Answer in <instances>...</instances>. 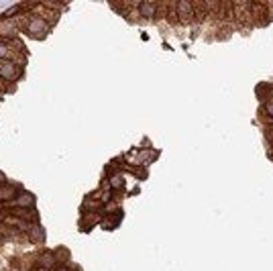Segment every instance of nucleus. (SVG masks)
<instances>
[{
	"label": "nucleus",
	"instance_id": "obj_7",
	"mask_svg": "<svg viewBox=\"0 0 273 271\" xmlns=\"http://www.w3.org/2000/svg\"><path fill=\"white\" fill-rule=\"evenodd\" d=\"M27 237H29V241L33 243V245H43L45 243V230L41 224H29V230H27Z\"/></svg>",
	"mask_w": 273,
	"mask_h": 271
},
{
	"label": "nucleus",
	"instance_id": "obj_15",
	"mask_svg": "<svg viewBox=\"0 0 273 271\" xmlns=\"http://www.w3.org/2000/svg\"><path fill=\"white\" fill-rule=\"evenodd\" d=\"M2 184H8V182H6V175H4L2 171H0V186H2Z\"/></svg>",
	"mask_w": 273,
	"mask_h": 271
},
{
	"label": "nucleus",
	"instance_id": "obj_18",
	"mask_svg": "<svg viewBox=\"0 0 273 271\" xmlns=\"http://www.w3.org/2000/svg\"><path fill=\"white\" fill-rule=\"evenodd\" d=\"M2 239H4V237H2V235H0V241H2Z\"/></svg>",
	"mask_w": 273,
	"mask_h": 271
},
{
	"label": "nucleus",
	"instance_id": "obj_13",
	"mask_svg": "<svg viewBox=\"0 0 273 271\" xmlns=\"http://www.w3.org/2000/svg\"><path fill=\"white\" fill-rule=\"evenodd\" d=\"M263 112L273 120V100H269L267 104H263Z\"/></svg>",
	"mask_w": 273,
	"mask_h": 271
},
{
	"label": "nucleus",
	"instance_id": "obj_4",
	"mask_svg": "<svg viewBox=\"0 0 273 271\" xmlns=\"http://www.w3.org/2000/svg\"><path fill=\"white\" fill-rule=\"evenodd\" d=\"M19 194H21L19 186H12V184H2V186H0V202H2V204L15 202Z\"/></svg>",
	"mask_w": 273,
	"mask_h": 271
},
{
	"label": "nucleus",
	"instance_id": "obj_11",
	"mask_svg": "<svg viewBox=\"0 0 273 271\" xmlns=\"http://www.w3.org/2000/svg\"><path fill=\"white\" fill-rule=\"evenodd\" d=\"M108 184H110L112 192H114V190H122V188H125V178H122L120 171H114L110 178H108Z\"/></svg>",
	"mask_w": 273,
	"mask_h": 271
},
{
	"label": "nucleus",
	"instance_id": "obj_17",
	"mask_svg": "<svg viewBox=\"0 0 273 271\" xmlns=\"http://www.w3.org/2000/svg\"><path fill=\"white\" fill-rule=\"evenodd\" d=\"M35 271H51V269H45V267H39V265H37V267H35Z\"/></svg>",
	"mask_w": 273,
	"mask_h": 271
},
{
	"label": "nucleus",
	"instance_id": "obj_8",
	"mask_svg": "<svg viewBox=\"0 0 273 271\" xmlns=\"http://www.w3.org/2000/svg\"><path fill=\"white\" fill-rule=\"evenodd\" d=\"M39 267H45V269H55L57 267V259H55V251H43L39 255Z\"/></svg>",
	"mask_w": 273,
	"mask_h": 271
},
{
	"label": "nucleus",
	"instance_id": "obj_14",
	"mask_svg": "<svg viewBox=\"0 0 273 271\" xmlns=\"http://www.w3.org/2000/svg\"><path fill=\"white\" fill-rule=\"evenodd\" d=\"M53 271H72V267H67V265H57Z\"/></svg>",
	"mask_w": 273,
	"mask_h": 271
},
{
	"label": "nucleus",
	"instance_id": "obj_6",
	"mask_svg": "<svg viewBox=\"0 0 273 271\" xmlns=\"http://www.w3.org/2000/svg\"><path fill=\"white\" fill-rule=\"evenodd\" d=\"M12 206H17V208H35V196L31 192H21L15 202H8V204H6V208H12Z\"/></svg>",
	"mask_w": 273,
	"mask_h": 271
},
{
	"label": "nucleus",
	"instance_id": "obj_12",
	"mask_svg": "<svg viewBox=\"0 0 273 271\" xmlns=\"http://www.w3.org/2000/svg\"><path fill=\"white\" fill-rule=\"evenodd\" d=\"M55 259H57V265H67L72 261V255L65 247H59V249H55Z\"/></svg>",
	"mask_w": 273,
	"mask_h": 271
},
{
	"label": "nucleus",
	"instance_id": "obj_5",
	"mask_svg": "<svg viewBox=\"0 0 273 271\" xmlns=\"http://www.w3.org/2000/svg\"><path fill=\"white\" fill-rule=\"evenodd\" d=\"M120 220H122V210L116 208L114 212H106V214H104V218L100 220V226L106 228V230H114V228L118 226Z\"/></svg>",
	"mask_w": 273,
	"mask_h": 271
},
{
	"label": "nucleus",
	"instance_id": "obj_3",
	"mask_svg": "<svg viewBox=\"0 0 273 271\" xmlns=\"http://www.w3.org/2000/svg\"><path fill=\"white\" fill-rule=\"evenodd\" d=\"M175 19L188 25V23H192L194 21V4L192 2H188V0H182V2H177L175 4Z\"/></svg>",
	"mask_w": 273,
	"mask_h": 271
},
{
	"label": "nucleus",
	"instance_id": "obj_2",
	"mask_svg": "<svg viewBox=\"0 0 273 271\" xmlns=\"http://www.w3.org/2000/svg\"><path fill=\"white\" fill-rule=\"evenodd\" d=\"M21 33L17 19H0V41H10V39H17V35Z\"/></svg>",
	"mask_w": 273,
	"mask_h": 271
},
{
	"label": "nucleus",
	"instance_id": "obj_10",
	"mask_svg": "<svg viewBox=\"0 0 273 271\" xmlns=\"http://www.w3.org/2000/svg\"><path fill=\"white\" fill-rule=\"evenodd\" d=\"M100 220H102V218H100L96 212H88V214H84V216L80 218V228H82V230H90L92 226L100 224Z\"/></svg>",
	"mask_w": 273,
	"mask_h": 271
},
{
	"label": "nucleus",
	"instance_id": "obj_16",
	"mask_svg": "<svg viewBox=\"0 0 273 271\" xmlns=\"http://www.w3.org/2000/svg\"><path fill=\"white\" fill-rule=\"evenodd\" d=\"M267 137H269V141L273 143V129H269V131H267Z\"/></svg>",
	"mask_w": 273,
	"mask_h": 271
},
{
	"label": "nucleus",
	"instance_id": "obj_9",
	"mask_svg": "<svg viewBox=\"0 0 273 271\" xmlns=\"http://www.w3.org/2000/svg\"><path fill=\"white\" fill-rule=\"evenodd\" d=\"M136 10H139V17H143V19L157 17V4H153V2H139L136 4Z\"/></svg>",
	"mask_w": 273,
	"mask_h": 271
},
{
	"label": "nucleus",
	"instance_id": "obj_1",
	"mask_svg": "<svg viewBox=\"0 0 273 271\" xmlns=\"http://www.w3.org/2000/svg\"><path fill=\"white\" fill-rule=\"evenodd\" d=\"M21 65H17L10 59H0V80L2 82H15L21 78Z\"/></svg>",
	"mask_w": 273,
	"mask_h": 271
}]
</instances>
